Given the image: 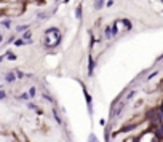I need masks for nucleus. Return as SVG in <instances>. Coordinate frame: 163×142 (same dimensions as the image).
<instances>
[{"label": "nucleus", "mask_w": 163, "mask_h": 142, "mask_svg": "<svg viewBox=\"0 0 163 142\" xmlns=\"http://www.w3.org/2000/svg\"><path fill=\"white\" fill-rule=\"evenodd\" d=\"M61 38H62V35L59 32V27L58 26H51V27H48V29L45 31L43 45H45L46 49H54V48L59 46Z\"/></svg>", "instance_id": "obj_1"}, {"label": "nucleus", "mask_w": 163, "mask_h": 142, "mask_svg": "<svg viewBox=\"0 0 163 142\" xmlns=\"http://www.w3.org/2000/svg\"><path fill=\"white\" fill-rule=\"evenodd\" d=\"M26 11V3H21V2H16V3H6L2 6V15L3 18H18L21 16L23 13Z\"/></svg>", "instance_id": "obj_2"}, {"label": "nucleus", "mask_w": 163, "mask_h": 142, "mask_svg": "<svg viewBox=\"0 0 163 142\" xmlns=\"http://www.w3.org/2000/svg\"><path fill=\"white\" fill-rule=\"evenodd\" d=\"M112 26L117 29V32H130V31H133L131 21L126 19V18H118V19H115L114 23H112Z\"/></svg>", "instance_id": "obj_3"}, {"label": "nucleus", "mask_w": 163, "mask_h": 142, "mask_svg": "<svg viewBox=\"0 0 163 142\" xmlns=\"http://www.w3.org/2000/svg\"><path fill=\"white\" fill-rule=\"evenodd\" d=\"M80 86H82V89H83V97H85V102H87L88 115L93 117V113H94V109H93V97H91V94H90V91L87 89V86L83 85V82H80Z\"/></svg>", "instance_id": "obj_4"}, {"label": "nucleus", "mask_w": 163, "mask_h": 142, "mask_svg": "<svg viewBox=\"0 0 163 142\" xmlns=\"http://www.w3.org/2000/svg\"><path fill=\"white\" fill-rule=\"evenodd\" d=\"M160 139L157 137V134L154 133V129H149L146 133H143L141 136L136 137V142H158Z\"/></svg>", "instance_id": "obj_5"}, {"label": "nucleus", "mask_w": 163, "mask_h": 142, "mask_svg": "<svg viewBox=\"0 0 163 142\" xmlns=\"http://www.w3.org/2000/svg\"><path fill=\"white\" fill-rule=\"evenodd\" d=\"M88 67H87V75L88 77H93V74H94V69H96V61H94V58H93V54H88Z\"/></svg>", "instance_id": "obj_6"}, {"label": "nucleus", "mask_w": 163, "mask_h": 142, "mask_svg": "<svg viewBox=\"0 0 163 142\" xmlns=\"http://www.w3.org/2000/svg\"><path fill=\"white\" fill-rule=\"evenodd\" d=\"M3 80L8 83V85H11V83H15L18 78H16V74L13 72V70H8V72H5V74H3Z\"/></svg>", "instance_id": "obj_7"}, {"label": "nucleus", "mask_w": 163, "mask_h": 142, "mask_svg": "<svg viewBox=\"0 0 163 142\" xmlns=\"http://www.w3.org/2000/svg\"><path fill=\"white\" fill-rule=\"evenodd\" d=\"M74 18L77 21H82V18H83V6H82V3L75 5V8H74Z\"/></svg>", "instance_id": "obj_8"}, {"label": "nucleus", "mask_w": 163, "mask_h": 142, "mask_svg": "<svg viewBox=\"0 0 163 142\" xmlns=\"http://www.w3.org/2000/svg\"><path fill=\"white\" fill-rule=\"evenodd\" d=\"M29 29H31V24H18V26L15 27L16 34H24L26 31H29Z\"/></svg>", "instance_id": "obj_9"}, {"label": "nucleus", "mask_w": 163, "mask_h": 142, "mask_svg": "<svg viewBox=\"0 0 163 142\" xmlns=\"http://www.w3.org/2000/svg\"><path fill=\"white\" fill-rule=\"evenodd\" d=\"M3 56H5V59H8V61H16V59H18L16 53L11 51V49H6V51L3 53Z\"/></svg>", "instance_id": "obj_10"}, {"label": "nucleus", "mask_w": 163, "mask_h": 142, "mask_svg": "<svg viewBox=\"0 0 163 142\" xmlns=\"http://www.w3.org/2000/svg\"><path fill=\"white\" fill-rule=\"evenodd\" d=\"M0 26H2L3 29H10L13 26V21L10 18H3V19H0Z\"/></svg>", "instance_id": "obj_11"}, {"label": "nucleus", "mask_w": 163, "mask_h": 142, "mask_svg": "<svg viewBox=\"0 0 163 142\" xmlns=\"http://www.w3.org/2000/svg\"><path fill=\"white\" fill-rule=\"evenodd\" d=\"M51 112H53L54 122H56V123H58V125H62V118H61V115H59V112H58V109H56V107H53V109H51Z\"/></svg>", "instance_id": "obj_12"}, {"label": "nucleus", "mask_w": 163, "mask_h": 142, "mask_svg": "<svg viewBox=\"0 0 163 142\" xmlns=\"http://www.w3.org/2000/svg\"><path fill=\"white\" fill-rule=\"evenodd\" d=\"M35 18L40 19V21L48 19V18H50V13H48V11H37V13H35Z\"/></svg>", "instance_id": "obj_13"}, {"label": "nucleus", "mask_w": 163, "mask_h": 142, "mask_svg": "<svg viewBox=\"0 0 163 142\" xmlns=\"http://www.w3.org/2000/svg\"><path fill=\"white\" fill-rule=\"evenodd\" d=\"M106 2H107V0H98V2H94V10L96 11L102 10L104 6H106Z\"/></svg>", "instance_id": "obj_14"}, {"label": "nucleus", "mask_w": 163, "mask_h": 142, "mask_svg": "<svg viewBox=\"0 0 163 142\" xmlns=\"http://www.w3.org/2000/svg\"><path fill=\"white\" fill-rule=\"evenodd\" d=\"M134 96H136V89H131V91H128V94L125 96V99H123V101H125L126 104H128V102L131 101V99H133Z\"/></svg>", "instance_id": "obj_15"}, {"label": "nucleus", "mask_w": 163, "mask_h": 142, "mask_svg": "<svg viewBox=\"0 0 163 142\" xmlns=\"http://www.w3.org/2000/svg\"><path fill=\"white\" fill-rule=\"evenodd\" d=\"M13 72L16 74V78H18V80H23L24 77H26V74H24V72H23V70H21V69H13Z\"/></svg>", "instance_id": "obj_16"}, {"label": "nucleus", "mask_w": 163, "mask_h": 142, "mask_svg": "<svg viewBox=\"0 0 163 142\" xmlns=\"http://www.w3.org/2000/svg\"><path fill=\"white\" fill-rule=\"evenodd\" d=\"M27 94H29L31 99H35V97H37V88H35V86H31L29 91H27Z\"/></svg>", "instance_id": "obj_17"}, {"label": "nucleus", "mask_w": 163, "mask_h": 142, "mask_svg": "<svg viewBox=\"0 0 163 142\" xmlns=\"http://www.w3.org/2000/svg\"><path fill=\"white\" fill-rule=\"evenodd\" d=\"M13 45H15L16 48H21V46H24V45H27V42H26V40H23V38H21V37H19V38H16V40H15V43H13Z\"/></svg>", "instance_id": "obj_18"}, {"label": "nucleus", "mask_w": 163, "mask_h": 142, "mask_svg": "<svg viewBox=\"0 0 163 142\" xmlns=\"http://www.w3.org/2000/svg\"><path fill=\"white\" fill-rule=\"evenodd\" d=\"M23 40H26V42H29V40H32V31L29 29V31H26L24 34H23V37H21Z\"/></svg>", "instance_id": "obj_19"}, {"label": "nucleus", "mask_w": 163, "mask_h": 142, "mask_svg": "<svg viewBox=\"0 0 163 142\" xmlns=\"http://www.w3.org/2000/svg\"><path fill=\"white\" fill-rule=\"evenodd\" d=\"M157 75H158V70H154L152 74H147V77H146V82H152V80L155 78V77H157Z\"/></svg>", "instance_id": "obj_20"}, {"label": "nucleus", "mask_w": 163, "mask_h": 142, "mask_svg": "<svg viewBox=\"0 0 163 142\" xmlns=\"http://www.w3.org/2000/svg\"><path fill=\"white\" fill-rule=\"evenodd\" d=\"M16 99H18V101H29V94H27V93H21V94H18L16 96Z\"/></svg>", "instance_id": "obj_21"}, {"label": "nucleus", "mask_w": 163, "mask_h": 142, "mask_svg": "<svg viewBox=\"0 0 163 142\" xmlns=\"http://www.w3.org/2000/svg\"><path fill=\"white\" fill-rule=\"evenodd\" d=\"M87 142H99V139H98V136H96L94 133H90V134H88Z\"/></svg>", "instance_id": "obj_22"}, {"label": "nucleus", "mask_w": 163, "mask_h": 142, "mask_svg": "<svg viewBox=\"0 0 163 142\" xmlns=\"http://www.w3.org/2000/svg\"><path fill=\"white\" fill-rule=\"evenodd\" d=\"M42 97H43V99H45V101H48V102H51V104H56V102H54V99H53L51 96H50L48 93H43V94H42Z\"/></svg>", "instance_id": "obj_23"}, {"label": "nucleus", "mask_w": 163, "mask_h": 142, "mask_svg": "<svg viewBox=\"0 0 163 142\" xmlns=\"http://www.w3.org/2000/svg\"><path fill=\"white\" fill-rule=\"evenodd\" d=\"M104 142H110V131H109V128L104 131Z\"/></svg>", "instance_id": "obj_24"}, {"label": "nucleus", "mask_w": 163, "mask_h": 142, "mask_svg": "<svg viewBox=\"0 0 163 142\" xmlns=\"http://www.w3.org/2000/svg\"><path fill=\"white\" fill-rule=\"evenodd\" d=\"M27 109H29V110H35V112H37V110H39V105H35L34 102H27Z\"/></svg>", "instance_id": "obj_25"}, {"label": "nucleus", "mask_w": 163, "mask_h": 142, "mask_svg": "<svg viewBox=\"0 0 163 142\" xmlns=\"http://www.w3.org/2000/svg\"><path fill=\"white\" fill-rule=\"evenodd\" d=\"M123 142H136V137L130 134V136H125V137H123Z\"/></svg>", "instance_id": "obj_26"}, {"label": "nucleus", "mask_w": 163, "mask_h": 142, "mask_svg": "<svg viewBox=\"0 0 163 142\" xmlns=\"http://www.w3.org/2000/svg\"><path fill=\"white\" fill-rule=\"evenodd\" d=\"M15 40H16V35H10V37L6 38V45H10V43H15Z\"/></svg>", "instance_id": "obj_27"}, {"label": "nucleus", "mask_w": 163, "mask_h": 142, "mask_svg": "<svg viewBox=\"0 0 163 142\" xmlns=\"http://www.w3.org/2000/svg\"><path fill=\"white\" fill-rule=\"evenodd\" d=\"M5 99H6V91L0 89V101H5Z\"/></svg>", "instance_id": "obj_28"}, {"label": "nucleus", "mask_w": 163, "mask_h": 142, "mask_svg": "<svg viewBox=\"0 0 163 142\" xmlns=\"http://www.w3.org/2000/svg\"><path fill=\"white\" fill-rule=\"evenodd\" d=\"M114 0H107V2H106V8H112V6H114Z\"/></svg>", "instance_id": "obj_29"}, {"label": "nucleus", "mask_w": 163, "mask_h": 142, "mask_svg": "<svg viewBox=\"0 0 163 142\" xmlns=\"http://www.w3.org/2000/svg\"><path fill=\"white\" fill-rule=\"evenodd\" d=\"M3 42V34H2V31H0V43Z\"/></svg>", "instance_id": "obj_30"}, {"label": "nucleus", "mask_w": 163, "mask_h": 142, "mask_svg": "<svg viewBox=\"0 0 163 142\" xmlns=\"http://www.w3.org/2000/svg\"><path fill=\"white\" fill-rule=\"evenodd\" d=\"M3 59H5V56H3V54H0V62H2Z\"/></svg>", "instance_id": "obj_31"}, {"label": "nucleus", "mask_w": 163, "mask_h": 142, "mask_svg": "<svg viewBox=\"0 0 163 142\" xmlns=\"http://www.w3.org/2000/svg\"><path fill=\"white\" fill-rule=\"evenodd\" d=\"M69 2H70V0H62V3H64V5H67Z\"/></svg>", "instance_id": "obj_32"}, {"label": "nucleus", "mask_w": 163, "mask_h": 142, "mask_svg": "<svg viewBox=\"0 0 163 142\" xmlns=\"http://www.w3.org/2000/svg\"><path fill=\"white\" fill-rule=\"evenodd\" d=\"M54 2H56V3H59V2H62V0H54Z\"/></svg>", "instance_id": "obj_33"}, {"label": "nucleus", "mask_w": 163, "mask_h": 142, "mask_svg": "<svg viewBox=\"0 0 163 142\" xmlns=\"http://www.w3.org/2000/svg\"><path fill=\"white\" fill-rule=\"evenodd\" d=\"M11 142H18V140H16V139H15V140H11Z\"/></svg>", "instance_id": "obj_34"}, {"label": "nucleus", "mask_w": 163, "mask_h": 142, "mask_svg": "<svg viewBox=\"0 0 163 142\" xmlns=\"http://www.w3.org/2000/svg\"><path fill=\"white\" fill-rule=\"evenodd\" d=\"M160 83H161V85H163V78H161V82H160Z\"/></svg>", "instance_id": "obj_35"}, {"label": "nucleus", "mask_w": 163, "mask_h": 142, "mask_svg": "<svg viewBox=\"0 0 163 142\" xmlns=\"http://www.w3.org/2000/svg\"><path fill=\"white\" fill-rule=\"evenodd\" d=\"M93 2H98V0H93Z\"/></svg>", "instance_id": "obj_36"}, {"label": "nucleus", "mask_w": 163, "mask_h": 142, "mask_svg": "<svg viewBox=\"0 0 163 142\" xmlns=\"http://www.w3.org/2000/svg\"><path fill=\"white\" fill-rule=\"evenodd\" d=\"M0 89H2V86H0Z\"/></svg>", "instance_id": "obj_37"}]
</instances>
